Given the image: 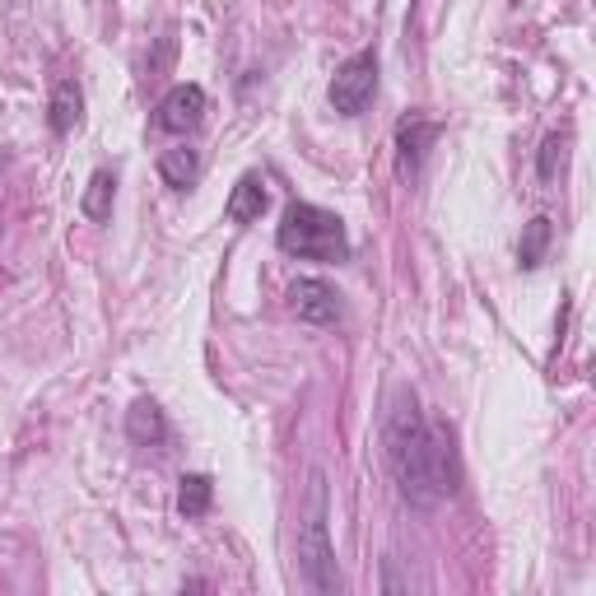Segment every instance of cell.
<instances>
[{
	"instance_id": "cell-1",
	"label": "cell",
	"mask_w": 596,
	"mask_h": 596,
	"mask_svg": "<svg viewBox=\"0 0 596 596\" xmlns=\"http://www.w3.org/2000/svg\"><path fill=\"white\" fill-rule=\"evenodd\" d=\"M382 448H388L392 480L401 489V499L410 508H438L443 499L457 494V452L452 438L429 425L419 410L415 392H396L388 419H382Z\"/></svg>"
},
{
	"instance_id": "cell-2",
	"label": "cell",
	"mask_w": 596,
	"mask_h": 596,
	"mask_svg": "<svg viewBox=\"0 0 596 596\" xmlns=\"http://www.w3.org/2000/svg\"><path fill=\"white\" fill-rule=\"evenodd\" d=\"M275 248L289 257H303V261H326V266L336 261L341 266V261H349V234L336 210L294 201L275 229Z\"/></svg>"
},
{
	"instance_id": "cell-3",
	"label": "cell",
	"mask_w": 596,
	"mask_h": 596,
	"mask_svg": "<svg viewBox=\"0 0 596 596\" xmlns=\"http://www.w3.org/2000/svg\"><path fill=\"white\" fill-rule=\"evenodd\" d=\"M298 573H303L308 592H318V596L341 592L336 550H331V532H326V476L322 470H312L308 503L298 513Z\"/></svg>"
},
{
	"instance_id": "cell-4",
	"label": "cell",
	"mask_w": 596,
	"mask_h": 596,
	"mask_svg": "<svg viewBox=\"0 0 596 596\" xmlns=\"http://www.w3.org/2000/svg\"><path fill=\"white\" fill-rule=\"evenodd\" d=\"M378 94V51H355L349 61H341V70L331 75V108L341 117H359Z\"/></svg>"
},
{
	"instance_id": "cell-5",
	"label": "cell",
	"mask_w": 596,
	"mask_h": 596,
	"mask_svg": "<svg viewBox=\"0 0 596 596\" xmlns=\"http://www.w3.org/2000/svg\"><path fill=\"white\" fill-rule=\"evenodd\" d=\"M205 117V90L201 84H172L164 94V103L154 108V131H168V135H187L196 131Z\"/></svg>"
},
{
	"instance_id": "cell-6",
	"label": "cell",
	"mask_w": 596,
	"mask_h": 596,
	"mask_svg": "<svg viewBox=\"0 0 596 596\" xmlns=\"http://www.w3.org/2000/svg\"><path fill=\"white\" fill-rule=\"evenodd\" d=\"M289 308L298 312L303 322L312 326H331V322H341V294L326 285V279H294L289 285Z\"/></svg>"
},
{
	"instance_id": "cell-7",
	"label": "cell",
	"mask_w": 596,
	"mask_h": 596,
	"mask_svg": "<svg viewBox=\"0 0 596 596\" xmlns=\"http://www.w3.org/2000/svg\"><path fill=\"white\" fill-rule=\"evenodd\" d=\"M84 121V90L80 80H57L51 84V98H47V127L57 135H70Z\"/></svg>"
},
{
	"instance_id": "cell-8",
	"label": "cell",
	"mask_w": 596,
	"mask_h": 596,
	"mask_svg": "<svg viewBox=\"0 0 596 596\" xmlns=\"http://www.w3.org/2000/svg\"><path fill=\"white\" fill-rule=\"evenodd\" d=\"M438 140V121H425V117H406L396 127V150H401V172L415 178L419 164H425V150Z\"/></svg>"
},
{
	"instance_id": "cell-9",
	"label": "cell",
	"mask_w": 596,
	"mask_h": 596,
	"mask_svg": "<svg viewBox=\"0 0 596 596\" xmlns=\"http://www.w3.org/2000/svg\"><path fill=\"white\" fill-rule=\"evenodd\" d=\"M127 438L140 448H164L168 443V419L159 410V401H150V396H140L135 406L127 410Z\"/></svg>"
},
{
	"instance_id": "cell-10",
	"label": "cell",
	"mask_w": 596,
	"mask_h": 596,
	"mask_svg": "<svg viewBox=\"0 0 596 596\" xmlns=\"http://www.w3.org/2000/svg\"><path fill=\"white\" fill-rule=\"evenodd\" d=\"M266 205H271L266 182H261L257 172H242L238 187L229 191V219L234 224H257L261 215H266Z\"/></svg>"
},
{
	"instance_id": "cell-11",
	"label": "cell",
	"mask_w": 596,
	"mask_h": 596,
	"mask_svg": "<svg viewBox=\"0 0 596 596\" xmlns=\"http://www.w3.org/2000/svg\"><path fill=\"white\" fill-rule=\"evenodd\" d=\"M550 238H555L550 215H532L527 224H522V238H517V266L536 271L540 261H546V252H550Z\"/></svg>"
},
{
	"instance_id": "cell-12",
	"label": "cell",
	"mask_w": 596,
	"mask_h": 596,
	"mask_svg": "<svg viewBox=\"0 0 596 596\" xmlns=\"http://www.w3.org/2000/svg\"><path fill=\"white\" fill-rule=\"evenodd\" d=\"M159 178H164L172 191L196 187V178H201V154H196V150H187V145L164 150V154H159Z\"/></svg>"
},
{
	"instance_id": "cell-13",
	"label": "cell",
	"mask_w": 596,
	"mask_h": 596,
	"mask_svg": "<svg viewBox=\"0 0 596 596\" xmlns=\"http://www.w3.org/2000/svg\"><path fill=\"white\" fill-rule=\"evenodd\" d=\"M112 191H117L112 172L98 168L94 178H90V187H84V196H80L84 219H90V224H108V219H112Z\"/></svg>"
},
{
	"instance_id": "cell-14",
	"label": "cell",
	"mask_w": 596,
	"mask_h": 596,
	"mask_svg": "<svg viewBox=\"0 0 596 596\" xmlns=\"http://www.w3.org/2000/svg\"><path fill=\"white\" fill-rule=\"evenodd\" d=\"M210 503H215V480L210 476H182L178 480V513L182 517H205L210 513Z\"/></svg>"
},
{
	"instance_id": "cell-15",
	"label": "cell",
	"mask_w": 596,
	"mask_h": 596,
	"mask_svg": "<svg viewBox=\"0 0 596 596\" xmlns=\"http://www.w3.org/2000/svg\"><path fill=\"white\" fill-rule=\"evenodd\" d=\"M564 164H569V135L550 131L546 140H540V154H536V178L540 182H555L559 172H564Z\"/></svg>"
},
{
	"instance_id": "cell-16",
	"label": "cell",
	"mask_w": 596,
	"mask_h": 596,
	"mask_svg": "<svg viewBox=\"0 0 596 596\" xmlns=\"http://www.w3.org/2000/svg\"><path fill=\"white\" fill-rule=\"evenodd\" d=\"M182 592H210V583H205V577H187Z\"/></svg>"
}]
</instances>
